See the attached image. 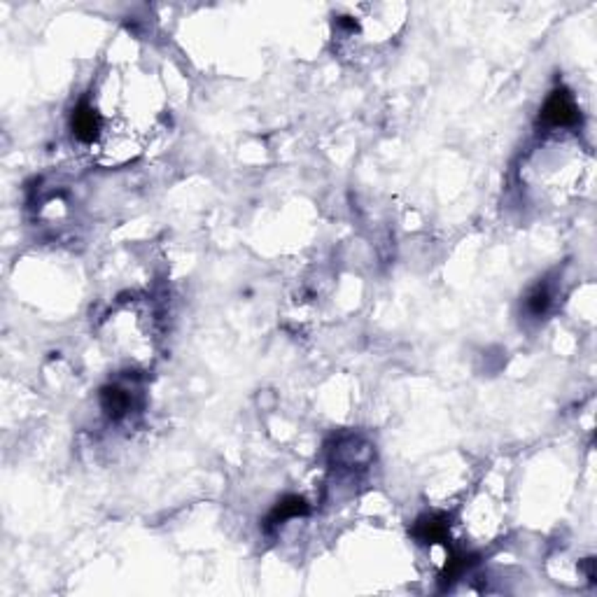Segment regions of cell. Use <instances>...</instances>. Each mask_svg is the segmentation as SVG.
<instances>
[{
    "instance_id": "277c9868",
    "label": "cell",
    "mask_w": 597,
    "mask_h": 597,
    "mask_svg": "<svg viewBox=\"0 0 597 597\" xmlns=\"http://www.w3.org/2000/svg\"><path fill=\"white\" fill-rule=\"evenodd\" d=\"M548 304H551V294H548L546 287H537V290L530 294V299H527V308H530V313L534 315L544 313Z\"/></svg>"
},
{
    "instance_id": "7a4b0ae2",
    "label": "cell",
    "mask_w": 597,
    "mask_h": 597,
    "mask_svg": "<svg viewBox=\"0 0 597 597\" xmlns=\"http://www.w3.org/2000/svg\"><path fill=\"white\" fill-rule=\"evenodd\" d=\"M103 408H105L112 418H121L128 408H131V397H128L126 390L112 385V388L103 390Z\"/></svg>"
},
{
    "instance_id": "3957f363",
    "label": "cell",
    "mask_w": 597,
    "mask_h": 597,
    "mask_svg": "<svg viewBox=\"0 0 597 597\" xmlns=\"http://www.w3.org/2000/svg\"><path fill=\"white\" fill-rule=\"evenodd\" d=\"M306 509H308V506H306V502L301 497H290L276 509V513H273V520L294 518V516H299V513H306Z\"/></svg>"
},
{
    "instance_id": "6da1fadb",
    "label": "cell",
    "mask_w": 597,
    "mask_h": 597,
    "mask_svg": "<svg viewBox=\"0 0 597 597\" xmlns=\"http://www.w3.org/2000/svg\"><path fill=\"white\" fill-rule=\"evenodd\" d=\"M579 110H576L572 96H569L567 91H555L548 96L546 105L544 110H541V119L546 121L548 126H569L576 121V115Z\"/></svg>"
}]
</instances>
